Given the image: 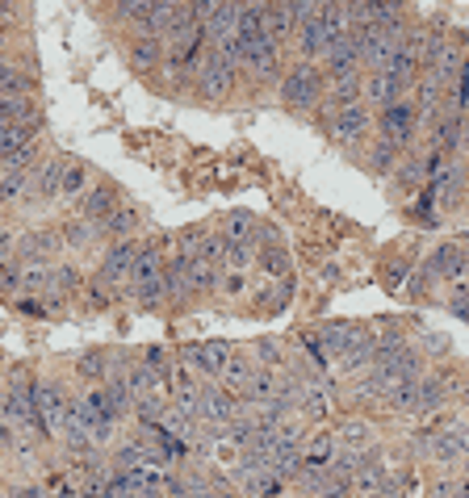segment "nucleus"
Masks as SVG:
<instances>
[{
	"label": "nucleus",
	"mask_w": 469,
	"mask_h": 498,
	"mask_svg": "<svg viewBox=\"0 0 469 498\" xmlns=\"http://www.w3.org/2000/svg\"><path fill=\"white\" fill-rule=\"evenodd\" d=\"M88 180H93L88 164H80V159H68V164H63V180H59V197H63V201H80L84 189H88Z\"/></svg>",
	"instance_id": "obj_16"
},
{
	"label": "nucleus",
	"mask_w": 469,
	"mask_h": 498,
	"mask_svg": "<svg viewBox=\"0 0 469 498\" xmlns=\"http://www.w3.org/2000/svg\"><path fill=\"white\" fill-rule=\"evenodd\" d=\"M248 377H251V364L239 356V352H234L231 364H226V373H222V381H226L231 389H243V386H248Z\"/></svg>",
	"instance_id": "obj_24"
},
{
	"label": "nucleus",
	"mask_w": 469,
	"mask_h": 498,
	"mask_svg": "<svg viewBox=\"0 0 469 498\" xmlns=\"http://www.w3.org/2000/svg\"><path fill=\"white\" fill-rule=\"evenodd\" d=\"M118 206H122V201H118V189H113V184H105V180H101V184H88V189H84V197L76 201L80 218H88V222L110 218Z\"/></svg>",
	"instance_id": "obj_7"
},
{
	"label": "nucleus",
	"mask_w": 469,
	"mask_h": 498,
	"mask_svg": "<svg viewBox=\"0 0 469 498\" xmlns=\"http://www.w3.org/2000/svg\"><path fill=\"white\" fill-rule=\"evenodd\" d=\"M222 4H226V0H189V9H193L197 21H210V17L218 13Z\"/></svg>",
	"instance_id": "obj_26"
},
{
	"label": "nucleus",
	"mask_w": 469,
	"mask_h": 498,
	"mask_svg": "<svg viewBox=\"0 0 469 498\" xmlns=\"http://www.w3.org/2000/svg\"><path fill=\"white\" fill-rule=\"evenodd\" d=\"M222 285H226L231 293H243V290H248V281H243V273H226V281H222Z\"/></svg>",
	"instance_id": "obj_27"
},
{
	"label": "nucleus",
	"mask_w": 469,
	"mask_h": 498,
	"mask_svg": "<svg viewBox=\"0 0 469 498\" xmlns=\"http://www.w3.org/2000/svg\"><path fill=\"white\" fill-rule=\"evenodd\" d=\"M419 453L432 461H440V465H453V461L469 457V431L465 428H432L419 436Z\"/></svg>",
	"instance_id": "obj_4"
},
{
	"label": "nucleus",
	"mask_w": 469,
	"mask_h": 498,
	"mask_svg": "<svg viewBox=\"0 0 469 498\" xmlns=\"http://www.w3.org/2000/svg\"><path fill=\"white\" fill-rule=\"evenodd\" d=\"M377 135L386 143H394L399 151H411L415 135H419V110H415V101L399 97V101H390L386 110H377Z\"/></svg>",
	"instance_id": "obj_3"
},
{
	"label": "nucleus",
	"mask_w": 469,
	"mask_h": 498,
	"mask_svg": "<svg viewBox=\"0 0 469 498\" xmlns=\"http://www.w3.org/2000/svg\"><path fill=\"white\" fill-rule=\"evenodd\" d=\"M97 226H101V235L110 239V243H118V239H130L138 231V214L130 206H118L110 218H101Z\"/></svg>",
	"instance_id": "obj_17"
},
{
	"label": "nucleus",
	"mask_w": 469,
	"mask_h": 498,
	"mask_svg": "<svg viewBox=\"0 0 469 498\" xmlns=\"http://www.w3.org/2000/svg\"><path fill=\"white\" fill-rule=\"evenodd\" d=\"M399 147L394 143H386V139H377V147H373V155H369V167L377 172V176H390L394 167H399Z\"/></svg>",
	"instance_id": "obj_21"
},
{
	"label": "nucleus",
	"mask_w": 469,
	"mask_h": 498,
	"mask_svg": "<svg viewBox=\"0 0 469 498\" xmlns=\"http://www.w3.org/2000/svg\"><path fill=\"white\" fill-rule=\"evenodd\" d=\"M231 356H234V347L214 339V344L193 347V352H189V364H193L197 373H206V377H222L226 373V364H231Z\"/></svg>",
	"instance_id": "obj_12"
},
{
	"label": "nucleus",
	"mask_w": 469,
	"mask_h": 498,
	"mask_svg": "<svg viewBox=\"0 0 469 498\" xmlns=\"http://www.w3.org/2000/svg\"><path fill=\"white\" fill-rule=\"evenodd\" d=\"M335 440H340V448H352V453H365L373 440V428L365 423V419H348V423H340L335 428Z\"/></svg>",
	"instance_id": "obj_19"
},
{
	"label": "nucleus",
	"mask_w": 469,
	"mask_h": 498,
	"mask_svg": "<svg viewBox=\"0 0 469 498\" xmlns=\"http://www.w3.org/2000/svg\"><path fill=\"white\" fill-rule=\"evenodd\" d=\"M9 498H46V494H42L38 486H17V490H13Z\"/></svg>",
	"instance_id": "obj_28"
},
{
	"label": "nucleus",
	"mask_w": 469,
	"mask_h": 498,
	"mask_svg": "<svg viewBox=\"0 0 469 498\" xmlns=\"http://www.w3.org/2000/svg\"><path fill=\"white\" fill-rule=\"evenodd\" d=\"M461 398H465V402H469V381H465V386H461Z\"/></svg>",
	"instance_id": "obj_29"
},
{
	"label": "nucleus",
	"mask_w": 469,
	"mask_h": 498,
	"mask_svg": "<svg viewBox=\"0 0 469 498\" xmlns=\"http://www.w3.org/2000/svg\"><path fill=\"white\" fill-rule=\"evenodd\" d=\"M335 453H340V440H335V431H315V436H306L302 440V461L306 465H332Z\"/></svg>",
	"instance_id": "obj_14"
},
{
	"label": "nucleus",
	"mask_w": 469,
	"mask_h": 498,
	"mask_svg": "<svg viewBox=\"0 0 469 498\" xmlns=\"http://www.w3.org/2000/svg\"><path fill=\"white\" fill-rule=\"evenodd\" d=\"M234 411H239V398H234V394H226V389H202V411H197L202 423L226 428L234 419Z\"/></svg>",
	"instance_id": "obj_10"
},
{
	"label": "nucleus",
	"mask_w": 469,
	"mask_h": 498,
	"mask_svg": "<svg viewBox=\"0 0 469 498\" xmlns=\"http://www.w3.org/2000/svg\"><path fill=\"white\" fill-rule=\"evenodd\" d=\"M135 256H138L135 239H118V243H110V251H105V260H101V268H97V281H126Z\"/></svg>",
	"instance_id": "obj_11"
},
{
	"label": "nucleus",
	"mask_w": 469,
	"mask_h": 498,
	"mask_svg": "<svg viewBox=\"0 0 469 498\" xmlns=\"http://www.w3.org/2000/svg\"><path fill=\"white\" fill-rule=\"evenodd\" d=\"M239 63H234L226 51H218V46H210L206 42V51H202V59H197V68H193V80H197V88L206 93V97H226L234 88V80H239Z\"/></svg>",
	"instance_id": "obj_2"
},
{
	"label": "nucleus",
	"mask_w": 469,
	"mask_h": 498,
	"mask_svg": "<svg viewBox=\"0 0 469 498\" xmlns=\"http://www.w3.org/2000/svg\"><path fill=\"white\" fill-rule=\"evenodd\" d=\"M327 93V76L318 71V63H293L285 71V80H281V101H285V110L302 113V110H315L318 101Z\"/></svg>",
	"instance_id": "obj_1"
},
{
	"label": "nucleus",
	"mask_w": 469,
	"mask_h": 498,
	"mask_svg": "<svg viewBox=\"0 0 469 498\" xmlns=\"http://www.w3.org/2000/svg\"><path fill=\"white\" fill-rule=\"evenodd\" d=\"M34 406H38V415H42V423H46V431L55 436L59 423H63V415H68L71 398L59 386H38V381H34Z\"/></svg>",
	"instance_id": "obj_8"
},
{
	"label": "nucleus",
	"mask_w": 469,
	"mask_h": 498,
	"mask_svg": "<svg viewBox=\"0 0 469 498\" xmlns=\"http://www.w3.org/2000/svg\"><path fill=\"white\" fill-rule=\"evenodd\" d=\"M155 0H118V17H122V21H143V17H147V9H152Z\"/></svg>",
	"instance_id": "obj_25"
},
{
	"label": "nucleus",
	"mask_w": 469,
	"mask_h": 498,
	"mask_svg": "<svg viewBox=\"0 0 469 498\" xmlns=\"http://www.w3.org/2000/svg\"><path fill=\"white\" fill-rule=\"evenodd\" d=\"M130 59H135L138 71H152L160 63H168V46L164 38H152V34H138V42L130 46Z\"/></svg>",
	"instance_id": "obj_15"
},
{
	"label": "nucleus",
	"mask_w": 469,
	"mask_h": 498,
	"mask_svg": "<svg viewBox=\"0 0 469 498\" xmlns=\"http://www.w3.org/2000/svg\"><path fill=\"white\" fill-rule=\"evenodd\" d=\"M365 335H369V331H365V327H357V322H327L323 331H315V339L323 344V352H327V356H344L348 347L360 344Z\"/></svg>",
	"instance_id": "obj_9"
},
{
	"label": "nucleus",
	"mask_w": 469,
	"mask_h": 498,
	"mask_svg": "<svg viewBox=\"0 0 469 498\" xmlns=\"http://www.w3.org/2000/svg\"><path fill=\"white\" fill-rule=\"evenodd\" d=\"M448 113H469V55L461 59V68L453 76V88H448Z\"/></svg>",
	"instance_id": "obj_20"
},
{
	"label": "nucleus",
	"mask_w": 469,
	"mask_h": 498,
	"mask_svg": "<svg viewBox=\"0 0 469 498\" xmlns=\"http://www.w3.org/2000/svg\"><path fill=\"white\" fill-rule=\"evenodd\" d=\"M222 235L231 239V243H251V235H256V222H251V214H231V218L222 222Z\"/></svg>",
	"instance_id": "obj_22"
},
{
	"label": "nucleus",
	"mask_w": 469,
	"mask_h": 498,
	"mask_svg": "<svg viewBox=\"0 0 469 498\" xmlns=\"http://www.w3.org/2000/svg\"><path fill=\"white\" fill-rule=\"evenodd\" d=\"M432 281H465L469 277V251L457 248V243H444V248L432 251L428 268H424Z\"/></svg>",
	"instance_id": "obj_6"
},
{
	"label": "nucleus",
	"mask_w": 469,
	"mask_h": 498,
	"mask_svg": "<svg viewBox=\"0 0 469 498\" xmlns=\"http://www.w3.org/2000/svg\"><path fill=\"white\" fill-rule=\"evenodd\" d=\"M323 101H327V110H344V105H357V101H365V76H344V80H327V93H323Z\"/></svg>",
	"instance_id": "obj_13"
},
{
	"label": "nucleus",
	"mask_w": 469,
	"mask_h": 498,
	"mask_svg": "<svg viewBox=\"0 0 469 498\" xmlns=\"http://www.w3.org/2000/svg\"><path fill=\"white\" fill-rule=\"evenodd\" d=\"M76 373L88 377V381L97 386V381H105V373H110V360L101 356V352H88V356L76 360Z\"/></svg>",
	"instance_id": "obj_23"
},
{
	"label": "nucleus",
	"mask_w": 469,
	"mask_h": 498,
	"mask_svg": "<svg viewBox=\"0 0 469 498\" xmlns=\"http://www.w3.org/2000/svg\"><path fill=\"white\" fill-rule=\"evenodd\" d=\"M29 184H34V172L29 167H4V176H0V206L21 201Z\"/></svg>",
	"instance_id": "obj_18"
},
{
	"label": "nucleus",
	"mask_w": 469,
	"mask_h": 498,
	"mask_svg": "<svg viewBox=\"0 0 469 498\" xmlns=\"http://www.w3.org/2000/svg\"><path fill=\"white\" fill-rule=\"evenodd\" d=\"M365 130H369V105H365V101L344 105V110H335L332 118H327V135H332L340 147L360 143V135H365Z\"/></svg>",
	"instance_id": "obj_5"
},
{
	"label": "nucleus",
	"mask_w": 469,
	"mask_h": 498,
	"mask_svg": "<svg viewBox=\"0 0 469 498\" xmlns=\"http://www.w3.org/2000/svg\"><path fill=\"white\" fill-rule=\"evenodd\" d=\"M465 482H469V465H465Z\"/></svg>",
	"instance_id": "obj_30"
}]
</instances>
